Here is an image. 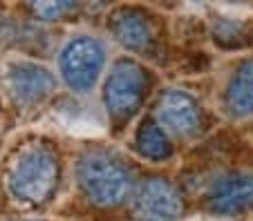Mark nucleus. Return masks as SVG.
<instances>
[{"label":"nucleus","mask_w":253,"mask_h":221,"mask_svg":"<svg viewBox=\"0 0 253 221\" xmlns=\"http://www.w3.org/2000/svg\"><path fill=\"white\" fill-rule=\"evenodd\" d=\"M77 177L85 199L101 208L121 206L134 183L130 168L108 150H87L79 159Z\"/></svg>","instance_id":"f257e3e1"},{"label":"nucleus","mask_w":253,"mask_h":221,"mask_svg":"<svg viewBox=\"0 0 253 221\" xmlns=\"http://www.w3.org/2000/svg\"><path fill=\"white\" fill-rule=\"evenodd\" d=\"M58 186V157L47 145H29L14 159L7 188L18 201L43 203Z\"/></svg>","instance_id":"f03ea898"},{"label":"nucleus","mask_w":253,"mask_h":221,"mask_svg":"<svg viewBox=\"0 0 253 221\" xmlns=\"http://www.w3.org/2000/svg\"><path fill=\"white\" fill-rule=\"evenodd\" d=\"M150 87V74L134 61L121 58L112 65L103 87V103L115 121H126L141 107Z\"/></svg>","instance_id":"7ed1b4c3"},{"label":"nucleus","mask_w":253,"mask_h":221,"mask_svg":"<svg viewBox=\"0 0 253 221\" xmlns=\"http://www.w3.org/2000/svg\"><path fill=\"white\" fill-rule=\"evenodd\" d=\"M105 65V47L92 36H77L61 49L58 67L67 87L74 92H90Z\"/></svg>","instance_id":"20e7f679"},{"label":"nucleus","mask_w":253,"mask_h":221,"mask_svg":"<svg viewBox=\"0 0 253 221\" xmlns=\"http://www.w3.org/2000/svg\"><path fill=\"white\" fill-rule=\"evenodd\" d=\"M132 215L137 221H175L184 215V199L166 179H146L134 194Z\"/></svg>","instance_id":"39448f33"},{"label":"nucleus","mask_w":253,"mask_h":221,"mask_svg":"<svg viewBox=\"0 0 253 221\" xmlns=\"http://www.w3.org/2000/svg\"><path fill=\"white\" fill-rule=\"evenodd\" d=\"M5 85L18 105H36L52 94L56 81L43 65L18 61L7 67Z\"/></svg>","instance_id":"423d86ee"},{"label":"nucleus","mask_w":253,"mask_h":221,"mask_svg":"<svg viewBox=\"0 0 253 221\" xmlns=\"http://www.w3.org/2000/svg\"><path fill=\"white\" fill-rule=\"evenodd\" d=\"M155 114H157V123L177 136H193L204 125V114L197 101L179 90L162 94Z\"/></svg>","instance_id":"0eeeda50"},{"label":"nucleus","mask_w":253,"mask_h":221,"mask_svg":"<svg viewBox=\"0 0 253 221\" xmlns=\"http://www.w3.org/2000/svg\"><path fill=\"white\" fill-rule=\"evenodd\" d=\"M110 32L126 49L132 52H150L155 45V32L148 16L139 9L121 7L110 18Z\"/></svg>","instance_id":"6e6552de"},{"label":"nucleus","mask_w":253,"mask_h":221,"mask_svg":"<svg viewBox=\"0 0 253 221\" xmlns=\"http://www.w3.org/2000/svg\"><path fill=\"white\" fill-rule=\"evenodd\" d=\"M253 206V177L229 174L211 188L209 208L217 215H240Z\"/></svg>","instance_id":"1a4fd4ad"},{"label":"nucleus","mask_w":253,"mask_h":221,"mask_svg":"<svg viewBox=\"0 0 253 221\" xmlns=\"http://www.w3.org/2000/svg\"><path fill=\"white\" fill-rule=\"evenodd\" d=\"M224 105L229 114L238 119L253 114V61H244L231 76L224 94Z\"/></svg>","instance_id":"9d476101"},{"label":"nucleus","mask_w":253,"mask_h":221,"mask_svg":"<svg viewBox=\"0 0 253 221\" xmlns=\"http://www.w3.org/2000/svg\"><path fill=\"white\" fill-rule=\"evenodd\" d=\"M134 148H137V152L141 157L153 161H164L172 154V145L168 141V134L155 121H143L141 123V127L137 130V136H134Z\"/></svg>","instance_id":"9b49d317"},{"label":"nucleus","mask_w":253,"mask_h":221,"mask_svg":"<svg viewBox=\"0 0 253 221\" xmlns=\"http://www.w3.org/2000/svg\"><path fill=\"white\" fill-rule=\"evenodd\" d=\"M213 34H215V40L222 47H242V45H249L253 40L251 29L244 23H240V20H231V18L215 20Z\"/></svg>","instance_id":"f8f14e48"},{"label":"nucleus","mask_w":253,"mask_h":221,"mask_svg":"<svg viewBox=\"0 0 253 221\" xmlns=\"http://www.w3.org/2000/svg\"><path fill=\"white\" fill-rule=\"evenodd\" d=\"M32 9L43 20H56L70 9H74V2H65V0L63 2H34Z\"/></svg>","instance_id":"ddd939ff"}]
</instances>
